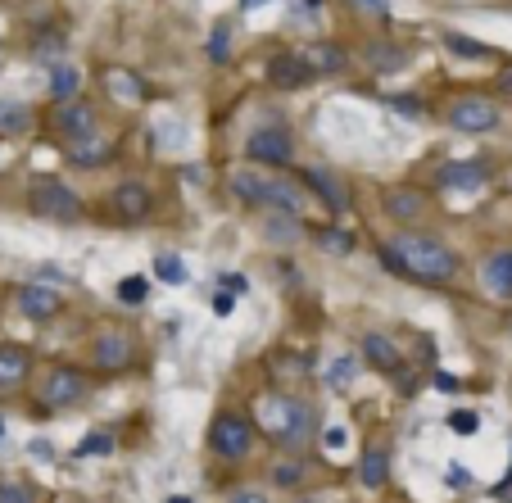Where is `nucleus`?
I'll list each match as a JSON object with an SVG mask.
<instances>
[{
    "mask_svg": "<svg viewBox=\"0 0 512 503\" xmlns=\"http://www.w3.org/2000/svg\"><path fill=\"white\" fill-rule=\"evenodd\" d=\"M381 263L390 272H399V277L426 281V286L458 277V254L449 245L431 241V236H395L390 245H381Z\"/></svg>",
    "mask_w": 512,
    "mask_h": 503,
    "instance_id": "f257e3e1",
    "label": "nucleus"
},
{
    "mask_svg": "<svg viewBox=\"0 0 512 503\" xmlns=\"http://www.w3.org/2000/svg\"><path fill=\"white\" fill-rule=\"evenodd\" d=\"M254 417H259V436L277 440L281 449H300L313 440L318 431V417L304 399H290V395H263L254 404Z\"/></svg>",
    "mask_w": 512,
    "mask_h": 503,
    "instance_id": "f03ea898",
    "label": "nucleus"
},
{
    "mask_svg": "<svg viewBox=\"0 0 512 503\" xmlns=\"http://www.w3.org/2000/svg\"><path fill=\"white\" fill-rule=\"evenodd\" d=\"M28 209L50 218V223H78L82 218V195L59 177H37L28 191Z\"/></svg>",
    "mask_w": 512,
    "mask_h": 503,
    "instance_id": "7ed1b4c3",
    "label": "nucleus"
},
{
    "mask_svg": "<svg viewBox=\"0 0 512 503\" xmlns=\"http://www.w3.org/2000/svg\"><path fill=\"white\" fill-rule=\"evenodd\" d=\"M209 449L227 463H241L254 454V422L241 413H218L209 426Z\"/></svg>",
    "mask_w": 512,
    "mask_h": 503,
    "instance_id": "20e7f679",
    "label": "nucleus"
},
{
    "mask_svg": "<svg viewBox=\"0 0 512 503\" xmlns=\"http://www.w3.org/2000/svg\"><path fill=\"white\" fill-rule=\"evenodd\" d=\"M445 123L454 127V132L485 136V132H494V127L503 123V109L494 105L490 96H458V100H449Z\"/></svg>",
    "mask_w": 512,
    "mask_h": 503,
    "instance_id": "39448f33",
    "label": "nucleus"
},
{
    "mask_svg": "<svg viewBox=\"0 0 512 503\" xmlns=\"http://www.w3.org/2000/svg\"><path fill=\"white\" fill-rule=\"evenodd\" d=\"M82 395H87V377H82L78 368H50L46 377H41L37 399L46 413H59V408H73Z\"/></svg>",
    "mask_w": 512,
    "mask_h": 503,
    "instance_id": "423d86ee",
    "label": "nucleus"
},
{
    "mask_svg": "<svg viewBox=\"0 0 512 503\" xmlns=\"http://www.w3.org/2000/svg\"><path fill=\"white\" fill-rule=\"evenodd\" d=\"M245 150H250V159L263 168H286L290 159H295V136H290L286 127H259Z\"/></svg>",
    "mask_w": 512,
    "mask_h": 503,
    "instance_id": "0eeeda50",
    "label": "nucleus"
},
{
    "mask_svg": "<svg viewBox=\"0 0 512 503\" xmlns=\"http://www.w3.org/2000/svg\"><path fill=\"white\" fill-rule=\"evenodd\" d=\"M14 309H19L28 322H50L59 309H64V295H59L55 286L28 281V286H19V291H14Z\"/></svg>",
    "mask_w": 512,
    "mask_h": 503,
    "instance_id": "6e6552de",
    "label": "nucleus"
},
{
    "mask_svg": "<svg viewBox=\"0 0 512 503\" xmlns=\"http://www.w3.org/2000/svg\"><path fill=\"white\" fill-rule=\"evenodd\" d=\"M363 358H368V368H377L381 377H390V381H399L408 372L399 345L390 336H381V331H368V336H363Z\"/></svg>",
    "mask_w": 512,
    "mask_h": 503,
    "instance_id": "1a4fd4ad",
    "label": "nucleus"
},
{
    "mask_svg": "<svg viewBox=\"0 0 512 503\" xmlns=\"http://www.w3.org/2000/svg\"><path fill=\"white\" fill-rule=\"evenodd\" d=\"M55 132L64 136V141H82V136H91L96 132V109H91L87 100L68 96L64 105L55 109Z\"/></svg>",
    "mask_w": 512,
    "mask_h": 503,
    "instance_id": "9d476101",
    "label": "nucleus"
},
{
    "mask_svg": "<svg viewBox=\"0 0 512 503\" xmlns=\"http://www.w3.org/2000/svg\"><path fill=\"white\" fill-rule=\"evenodd\" d=\"M96 368L100 372H123L127 363L136 358V345H132V336L127 331H100L96 336Z\"/></svg>",
    "mask_w": 512,
    "mask_h": 503,
    "instance_id": "9b49d317",
    "label": "nucleus"
},
{
    "mask_svg": "<svg viewBox=\"0 0 512 503\" xmlns=\"http://www.w3.org/2000/svg\"><path fill=\"white\" fill-rule=\"evenodd\" d=\"M32 377V354L23 345H0V395L23 390Z\"/></svg>",
    "mask_w": 512,
    "mask_h": 503,
    "instance_id": "f8f14e48",
    "label": "nucleus"
},
{
    "mask_svg": "<svg viewBox=\"0 0 512 503\" xmlns=\"http://www.w3.org/2000/svg\"><path fill=\"white\" fill-rule=\"evenodd\" d=\"M268 78L277 82L281 91H300V87H313V73L309 64L300 59V50H286V55H277L268 64Z\"/></svg>",
    "mask_w": 512,
    "mask_h": 503,
    "instance_id": "ddd939ff",
    "label": "nucleus"
},
{
    "mask_svg": "<svg viewBox=\"0 0 512 503\" xmlns=\"http://www.w3.org/2000/svg\"><path fill=\"white\" fill-rule=\"evenodd\" d=\"M300 59L309 64V73H313V82L318 78H331V73H340V68L349 64V55H345V46H336V41H322V46H304L300 50Z\"/></svg>",
    "mask_w": 512,
    "mask_h": 503,
    "instance_id": "4468645a",
    "label": "nucleus"
},
{
    "mask_svg": "<svg viewBox=\"0 0 512 503\" xmlns=\"http://www.w3.org/2000/svg\"><path fill=\"white\" fill-rule=\"evenodd\" d=\"M114 213L123 218V223H141L145 213H150V186L123 182V186L114 191Z\"/></svg>",
    "mask_w": 512,
    "mask_h": 503,
    "instance_id": "2eb2a0df",
    "label": "nucleus"
},
{
    "mask_svg": "<svg viewBox=\"0 0 512 503\" xmlns=\"http://www.w3.org/2000/svg\"><path fill=\"white\" fill-rule=\"evenodd\" d=\"M386 213L395 218V223H417L426 213V195L422 191H413V186H395V191H386Z\"/></svg>",
    "mask_w": 512,
    "mask_h": 503,
    "instance_id": "dca6fc26",
    "label": "nucleus"
},
{
    "mask_svg": "<svg viewBox=\"0 0 512 503\" xmlns=\"http://www.w3.org/2000/svg\"><path fill=\"white\" fill-rule=\"evenodd\" d=\"M490 182V164H445L440 168V186L445 191H481Z\"/></svg>",
    "mask_w": 512,
    "mask_h": 503,
    "instance_id": "f3484780",
    "label": "nucleus"
},
{
    "mask_svg": "<svg viewBox=\"0 0 512 503\" xmlns=\"http://www.w3.org/2000/svg\"><path fill=\"white\" fill-rule=\"evenodd\" d=\"M304 186H309L331 213H345L349 195H345V186H340V177H331L327 168H309V173H304Z\"/></svg>",
    "mask_w": 512,
    "mask_h": 503,
    "instance_id": "a211bd4d",
    "label": "nucleus"
},
{
    "mask_svg": "<svg viewBox=\"0 0 512 503\" xmlns=\"http://www.w3.org/2000/svg\"><path fill=\"white\" fill-rule=\"evenodd\" d=\"M481 281L499 300H512V250H499L481 263Z\"/></svg>",
    "mask_w": 512,
    "mask_h": 503,
    "instance_id": "6ab92c4d",
    "label": "nucleus"
},
{
    "mask_svg": "<svg viewBox=\"0 0 512 503\" xmlns=\"http://www.w3.org/2000/svg\"><path fill=\"white\" fill-rule=\"evenodd\" d=\"M263 236H268L272 245H295L304 236V223L300 213H281V209H268V227H263Z\"/></svg>",
    "mask_w": 512,
    "mask_h": 503,
    "instance_id": "aec40b11",
    "label": "nucleus"
},
{
    "mask_svg": "<svg viewBox=\"0 0 512 503\" xmlns=\"http://www.w3.org/2000/svg\"><path fill=\"white\" fill-rule=\"evenodd\" d=\"M263 209L300 213L304 209V186H295V182H268V191H263Z\"/></svg>",
    "mask_w": 512,
    "mask_h": 503,
    "instance_id": "412c9836",
    "label": "nucleus"
},
{
    "mask_svg": "<svg viewBox=\"0 0 512 503\" xmlns=\"http://www.w3.org/2000/svg\"><path fill=\"white\" fill-rule=\"evenodd\" d=\"M304 472H309V467H304V458L295 454V449H286V458H277L268 476H272V485H277V490H300Z\"/></svg>",
    "mask_w": 512,
    "mask_h": 503,
    "instance_id": "4be33fe9",
    "label": "nucleus"
},
{
    "mask_svg": "<svg viewBox=\"0 0 512 503\" xmlns=\"http://www.w3.org/2000/svg\"><path fill=\"white\" fill-rule=\"evenodd\" d=\"M23 132H32V109L23 100H0V136L10 141V136Z\"/></svg>",
    "mask_w": 512,
    "mask_h": 503,
    "instance_id": "5701e85b",
    "label": "nucleus"
},
{
    "mask_svg": "<svg viewBox=\"0 0 512 503\" xmlns=\"http://www.w3.org/2000/svg\"><path fill=\"white\" fill-rule=\"evenodd\" d=\"M109 155H114V146H109V141H100V136L91 132V136H82V141H73V155H68V159H73L78 168H100Z\"/></svg>",
    "mask_w": 512,
    "mask_h": 503,
    "instance_id": "b1692460",
    "label": "nucleus"
},
{
    "mask_svg": "<svg viewBox=\"0 0 512 503\" xmlns=\"http://www.w3.org/2000/svg\"><path fill=\"white\" fill-rule=\"evenodd\" d=\"M322 381H327V390H349L358 381V358L354 354H336L327 363V372H322Z\"/></svg>",
    "mask_w": 512,
    "mask_h": 503,
    "instance_id": "393cba45",
    "label": "nucleus"
},
{
    "mask_svg": "<svg viewBox=\"0 0 512 503\" xmlns=\"http://www.w3.org/2000/svg\"><path fill=\"white\" fill-rule=\"evenodd\" d=\"M358 476H363V485H368V490H381V485H386V476H390L386 449H368V454H363V463H358Z\"/></svg>",
    "mask_w": 512,
    "mask_h": 503,
    "instance_id": "a878e982",
    "label": "nucleus"
},
{
    "mask_svg": "<svg viewBox=\"0 0 512 503\" xmlns=\"http://www.w3.org/2000/svg\"><path fill=\"white\" fill-rule=\"evenodd\" d=\"M232 191L241 195L245 204H263V191H268V177L250 173V168H241V173H232Z\"/></svg>",
    "mask_w": 512,
    "mask_h": 503,
    "instance_id": "bb28decb",
    "label": "nucleus"
},
{
    "mask_svg": "<svg viewBox=\"0 0 512 503\" xmlns=\"http://www.w3.org/2000/svg\"><path fill=\"white\" fill-rule=\"evenodd\" d=\"M155 277L164 281V286H186V281H191V268L182 263V254H159V259H155Z\"/></svg>",
    "mask_w": 512,
    "mask_h": 503,
    "instance_id": "cd10ccee",
    "label": "nucleus"
},
{
    "mask_svg": "<svg viewBox=\"0 0 512 503\" xmlns=\"http://www.w3.org/2000/svg\"><path fill=\"white\" fill-rule=\"evenodd\" d=\"M445 46L454 50L458 59H490V55H494V50L485 46V41H476V37H458V32H449V37H445Z\"/></svg>",
    "mask_w": 512,
    "mask_h": 503,
    "instance_id": "c85d7f7f",
    "label": "nucleus"
},
{
    "mask_svg": "<svg viewBox=\"0 0 512 503\" xmlns=\"http://www.w3.org/2000/svg\"><path fill=\"white\" fill-rule=\"evenodd\" d=\"M372 68H404L408 64V50L404 46H390V41H377V46L368 50Z\"/></svg>",
    "mask_w": 512,
    "mask_h": 503,
    "instance_id": "c756f323",
    "label": "nucleus"
},
{
    "mask_svg": "<svg viewBox=\"0 0 512 503\" xmlns=\"http://www.w3.org/2000/svg\"><path fill=\"white\" fill-rule=\"evenodd\" d=\"M209 59L213 64H227V59H232V28H227V23H218V28L209 32Z\"/></svg>",
    "mask_w": 512,
    "mask_h": 503,
    "instance_id": "7c9ffc66",
    "label": "nucleus"
},
{
    "mask_svg": "<svg viewBox=\"0 0 512 503\" xmlns=\"http://www.w3.org/2000/svg\"><path fill=\"white\" fill-rule=\"evenodd\" d=\"M100 454H114V436L109 431H91L78 445V458H100Z\"/></svg>",
    "mask_w": 512,
    "mask_h": 503,
    "instance_id": "2f4dec72",
    "label": "nucleus"
},
{
    "mask_svg": "<svg viewBox=\"0 0 512 503\" xmlns=\"http://www.w3.org/2000/svg\"><path fill=\"white\" fill-rule=\"evenodd\" d=\"M78 68H55V78H50V91H55L59 100H68V96H78Z\"/></svg>",
    "mask_w": 512,
    "mask_h": 503,
    "instance_id": "473e14b6",
    "label": "nucleus"
},
{
    "mask_svg": "<svg viewBox=\"0 0 512 503\" xmlns=\"http://www.w3.org/2000/svg\"><path fill=\"white\" fill-rule=\"evenodd\" d=\"M145 295H150V281H145V277H123V281H118V300H123V304H141Z\"/></svg>",
    "mask_w": 512,
    "mask_h": 503,
    "instance_id": "72a5a7b5",
    "label": "nucleus"
},
{
    "mask_svg": "<svg viewBox=\"0 0 512 503\" xmlns=\"http://www.w3.org/2000/svg\"><path fill=\"white\" fill-rule=\"evenodd\" d=\"M109 91H123L127 100H145V87H136V78H132V73H123V68H114V73H109Z\"/></svg>",
    "mask_w": 512,
    "mask_h": 503,
    "instance_id": "f704fd0d",
    "label": "nucleus"
},
{
    "mask_svg": "<svg viewBox=\"0 0 512 503\" xmlns=\"http://www.w3.org/2000/svg\"><path fill=\"white\" fill-rule=\"evenodd\" d=\"M0 503H37V490H32V485L10 481V485H0Z\"/></svg>",
    "mask_w": 512,
    "mask_h": 503,
    "instance_id": "c9c22d12",
    "label": "nucleus"
},
{
    "mask_svg": "<svg viewBox=\"0 0 512 503\" xmlns=\"http://www.w3.org/2000/svg\"><path fill=\"white\" fill-rule=\"evenodd\" d=\"M318 245H322V250H331V254H349V250H354V241H349L345 232H318Z\"/></svg>",
    "mask_w": 512,
    "mask_h": 503,
    "instance_id": "e433bc0d",
    "label": "nucleus"
},
{
    "mask_svg": "<svg viewBox=\"0 0 512 503\" xmlns=\"http://www.w3.org/2000/svg\"><path fill=\"white\" fill-rule=\"evenodd\" d=\"M449 426H454L458 436H472V431H481V417H476V413H467V408H463V413H454V417H449Z\"/></svg>",
    "mask_w": 512,
    "mask_h": 503,
    "instance_id": "4c0bfd02",
    "label": "nucleus"
},
{
    "mask_svg": "<svg viewBox=\"0 0 512 503\" xmlns=\"http://www.w3.org/2000/svg\"><path fill=\"white\" fill-rule=\"evenodd\" d=\"M232 309H236V291H223V286H218V295H213V313H218V318H232Z\"/></svg>",
    "mask_w": 512,
    "mask_h": 503,
    "instance_id": "58836bf2",
    "label": "nucleus"
},
{
    "mask_svg": "<svg viewBox=\"0 0 512 503\" xmlns=\"http://www.w3.org/2000/svg\"><path fill=\"white\" fill-rule=\"evenodd\" d=\"M322 440H327V449H345L349 431H345V426H327V431H322Z\"/></svg>",
    "mask_w": 512,
    "mask_h": 503,
    "instance_id": "ea45409f",
    "label": "nucleus"
},
{
    "mask_svg": "<svg viewBox=\"0 0 512 503\" xmlns=\"http://www.w3.org/2000/svg\"><path fill=\"white\" fill-rule=\"evenodd\" d=\"M390 105H395L399 114H408V118H417V114H422V105H417L413 96H395V100H390Z\"/></svg>",
    "mask_w": 512,
    "mask_h": 503,
    "instance_id": "a19ab883",
    "label": "nucleus"
},
{
    "mask_svg": "<svg viewBox=\"0 0 512 503\" xmlns=\"http://www.w3.org/2000/svg\"><path fill=\"white\" fill-rule=\"evenodd\" d=\"M28 454H32V458H41V463H50V458H55V449H50V440H32Z\"/></svg>",
    "mask_w": 512,
    "mask_h": 503,
    "instance_id": "79ce46f5",
    "label": "nucleus"
},
{
    "mask_svg": "<svg viewBox=\"0 0 512 503\" xmlns=\"http://www.w3.org/2000/svg\"><path fill=\"white\" fill-rule=\"evenodd\" d=\"M354 5L358 10H368V14H377V19L381 14H390V0H354Z\"/></svg>",
    "mask_w": 512,
    "mask_h": 503,
    "instance_id": "37998d69",
    "label": "nucleus"
},
{
    "mask_svg": "<svg viewBox=\"0 0 512 503\" xmlns=\"http://www.w3.org/2000/svg\"><path fill=\"white\" fill-rule=\"evenodd\" d=\"M449 485H454V490H467V485H472L467 467H449Z\"/></svg>",
    "mask_w": 512,
    "mask_h": 503,
    "instance_id": "c03bdc74",
    "label": "nucleus"
},
{
    "mask_svg": "<svg viewBox=\"0 0 512 503\" xmlns=\"http://www.w3.org/2000/svg\"><path fill=\"white\" fill-rule=\"evenodd\" d=\"M227 499H241V503H254V499H263V494H259V490H232V494H227Z\"/></svg>",
    "mask_w": 512,
    "mask_h": 503,
    "instance_id": "a18cd8bd",
    "label": "nucleus"
},
{
    "mask_svg": "<svg viewBox=\"0 0 512 503\" xmlns=\"http://www.w3.org/2000/svg\"><path fill=\"white\" fill-rule=\"evenodd\" d=\"M494 494H499V499H503V494H512V467H508V476H503V481L494 485Z\"/></svg>",
    "mask_w": 512,
    "mask_h": 503,
    "instance_id": "49530a36",
    "label": "nucleus"
},
{
    "mask_svg": "<svg viewBox=\"0 0 512 503\" xmlns=\"http://www.w3.org/2000/svg\"><path fill=\"white\" fill-rule=\"evenodd\" d=\"M435 386H440V390H458V381L445 377V372H435Z\"/></svg>",
    "mask_w": 512,
    "mask_h": 503,
    "instance_id": "de8ad7c7",
    "label": "nucleus"
},
{
    "mask_svg": "<svg viewBox=\"0 0 512 503\" xmlns=\"http://www.w3.org/2000/svg\"><path fill=\"white\" fill-rule=\"evenodd\" d=\"M499 87H503V91H508V96H512V68H508V73H503V78H499Z\"/></svg>",
    "mask_w": 512,
    "mask_h": 503,
    "instance_id": "09e8293b",
    "label": "nucleus"
},
{
    "mask_svg": "<svg viewBox=\"0 0 512 503\" xmlns=\"http://www.w3.org/2000/svg\"><path fill=\"white\" fill-rule=\"evenodd\" d=\"M254 5H268V0H241V10H254Z\"/></svg>",
    "mask_w": 512,
    "mask_h": 503,
    "instance_id": "8fccbe9b",
    "label": "nucleus"
}]
</instances>
